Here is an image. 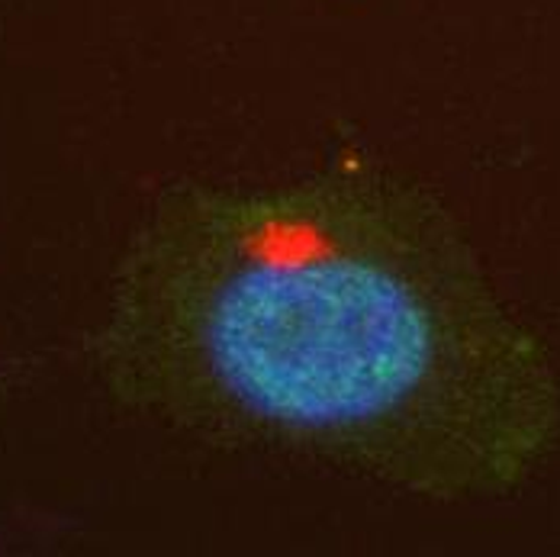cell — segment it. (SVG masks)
Segmentation results:
<instances>
[{"mask_svg": "<svg viewBox=\"0 0 560 557\" xmlns=\"http://www.w3.org/2000/svg\"><path fill=\"white\" fill-rule=\"evenodd\" d=\"M101 348L119 393L203 442L429 500L515 490L560 426L538 338L445 210L381 171L174 194Z\"/></svg>", "mask_w": 560, "mask_h": 557, "instance_id": "obj_1", "label": "cell"}]
</instances>
